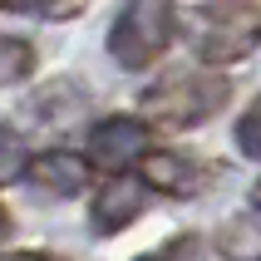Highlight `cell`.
<instances>
[{"label": "cell", "mask_w": 261, "mask_h": 261, "mask_svg": "<svg viewBox=\"0 0 261 261\" xmlns=\"http://www.w3.org/2000/svg\"><path fill=\"white\" fill-rule=\"evenodd\" d=\"M89 173H94L89 153L79 158L69 148H44V153H35V158L25 163V177L35 188H44L49 197H79V192L89 188Z\"/></svg>", "instance_id": "cell-7"}, {"label": "cell", "mask_w": 261, "mask_h": 261, "mask_svg": "<svg viewBox=\"0 0 261 261\" xmlns=\"http://www.w3.org/2000/svg\"><path fill=\"white\" fill-rule=\"evenodd\" d=\"M89 0H5L10 15H40V20H74L84 15Z\"/></svg>", "instance_id": "cell-9"}, {"label": "cell", "mask_w": 261, "mask_h": 261, "mask_svg": "<svg viewBox=\"0 0 261 261\" xmlns=\"http://www.w3.org/2000/svg\"><path fill=\"white\" fill-rule=\"evenodd\" d=\"M177 35L173 0H123L109 25V55L118 69H148L168 55Z\"/></svg>", "instance_id": "cell-2"}, {"label": "cell", "mask_w": 261, "mask_h": 261, "mask_svg": "<svg viewBox=\"0 0 261 261\" xmlns=\"http://www.w3.org/2000/svg\"><path fill=\"white\" fill-rule=\"evenodd\" d=\"M148 202H153V188H148L143 177L114 173L99 188V197L89 202V227H94L99 237H118V232H128L133 222L148 212Z\"/></svg>", "instance_id": "cell-5"}, {"label": "cell", "mask_w": 261, "mask_h": 261, "mask_svg": "<svg viewBox=\"0 0 261 261\" xmlns=\"http://www.w3.org/2000/svg\"><path fill=\"white\" fill-rule=\"evenodd\" d=\"M237 153L261 163V94L251 99V109L237 118Z\"/></svg>", "instance_id": "cell-11"}, {"label": "cell", "mask_w": 261, "mask_h": 261, "mask_svg": "<svg viewBox=\"0 0 261 261\" xmlns=\"http://www.w3.org/2000/svg\"><path fill=\"white\" fill-rule=\"evenodd\" d=\"M84 153L99 173H133L143 168L158 148H153V118H133V114H114V118H99L84 138Z\"/></svg>", "instance_id": "cell-4"}, {"label": "cell", "mask_w": 261, "mask_h": 261, "mask_svg": "<svg viewBox=\"0 0 261 261\" xmlns=\"http://www.w3.org/2000/svg\"><path fill=\"white\" fill-rule=\"evenodd\" d=\"M30 69H35V44L20 40V35H5V69H0V79L5 84H20Z\"/></svg>", "instance_id": "cell-10"}, {"label": "cell", "mask_w": 261, "mask_h": 261, "mask_svg": "<svg viewBox=\"0 0 261 261\" xmlns=\"http://www.w3.org/2000/svg\"><path fill=\"white\" fill-rule=\"evenodd\" d=\"M197 251H202V242H197L192 232H182V237L163 242L158 251H148V256H138V261H197Z\"/></svg>", "instance_id": "cell-12"}, {"label": "cell", "mask_w": 261, "mask_h": 261, "mask_svg": "<svg viewBox=\"0 0 261 261\" xmlns=\"http://www.w3.org/2000/svg\"><path fill=\"white\" fill-rule=\"evenodd\" d=\"M212 163L192 158V153H173V148H158L153 158L143 163V182L153 192H168V197H192L212 182Z\"/></svg>", "instance_id": "cell-6"}, {"label": "cell", "mask_w": 261, "mask_h": 261, "mask_svg": "<svg viewBox=\"0 0 261 261\" xmlns=\"http://www.w3.org/2000/svg\"><path fill=\"white\" fill-rule=\"evenodd\" d=\"M212 247H217L222 261H261V207L227 217L212 237Z\"/></svg>", "instance_id": "cell-8"}, {"label": "cell", "mask_w": 261, "mask_h": 261, "mask_svg": "<svg viewBox=\"0 0 261 261\" xmlns=\"http://www.w3.org/2000/svg\"><path fill=\"white\" fill-rule=\"evenodd\" d=\"M5 261H59V256H49V251H10Z\"/></svg>", "instance_id": "cell-13"}, {"label": "cell", "mask_w": 261, "mask_h": 261, "mask_svg": "<svg viewBox=\"0 0 261 261\" xmlns=\"http://www.w3.org/2000/svg\"><path fill=\"white\" fill-rule=\"evenodd\" d=\"M251 202H256V207H261V177H256V188H251Z\"/></svg>", "instance_id": "cell-14"}, {"label": "cell", "mask_w": 261, "mask_h": 261, "mask_svg": "<svg viewBox=\"0 0 261 261\" xmlns=\"http://www.w3.org/2000/svg\"><path fill=\"white\" fill-rule=\"evenodd\" d=\"M232 99V79L217 64L202 69H173L163 74L153 89H143V114L163 128H202L207 118H217Z\"/></svg>", "instance_id": "cell-1"}, {"label": "cell", "mask_w": 261, "mask_h": 261, "mask_svg": "<svg viewBox=\"0 0 261 261\" xmlns=\"http://www.w3.org/2000/svg\"><path fill=\"white\" fill-rule=\"evenodd\" d=\"M192 49L202 64H237L261 49V0H207L192 20Z\"/></svg>", "instance_id": "cell-3"}]
</instances>
